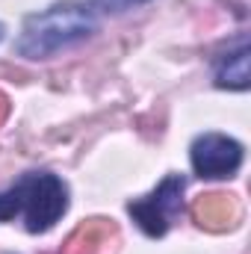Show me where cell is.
<instances>
[{
    "label": "cell",
    "mask_w": 251,
    "mask_h": 254,
    "mask_svg": "<svg viewBox=\"0 0 251 254\" xmlns=\"http://www.w3.org/2000/svg\"><path fill=\"white\" fill-rule=\"evenodd\" d=\"M95 30H98V18L89 6L57 3V6L36 12L24 21L15 51L24 60H51L65 48L86 42Z\"/></svg>",
    "instance_id": "cell-1"
},
{
    "label": "cell",
    "mask_w": 251,
    "mask_h": 254,
    "mask_svg": "<svg viewBox=\"0 0 251 254\" xmlns=\"http://www.w3.org/2000/svg\"><path fill=\"white\" fill-rule=\"evenodd\" d=\"M18 190H21V213L30 234L51 231L68 210V187L57 175H48V172L24 175L18 181Z\"/></svg>",
    "instance_id": "cell-2"
},
{
    "label": "cell",
    "mask_w": 251,
    "mask_h": 254,
    "mask_svg": "<svg viewBox=\"0 0 251 254\" xmlns=\"http://www.w3.org/2000/svg\"><path fill=\"white\" fill-rule=\"evenodd\" d=\"M184 175H169L148 198L130 201V216L139 222V228L148 237H163L172 225V219L181 213V198H184Z\"/></svg>",
    "instance_id": "cell-3"
},
{
    "label": "cell",
    "mask_w": 251,
    "mask_h": 254,
    "mask_svg": "<svg viewBox=\"0 0 251 254\" xmlns=\"http://www.w3.org/2000/svg\"><path fill=\"white\" fill-rule=\"evenodd\" d=\"M189 157L198 178H234L243 166V145L222 133H204L192 142Z\"/></svg>",
    "instance_id": "cell-4"
},
{
    "label": "cell",
    "mask_w": 251,
    "mask_h": 254,
    "mask_svg": "<svg viewBox=\"0 0 251 254\" xmlns=\"http://www.w3.org/2000/svg\"><path fill=\"white\" fill-rule=\"evenodd\" d=\"M192 216L207 231H228L240 222V204L234 195L210 192V195H201L192 201Z\"/></svg>",
    "instance_id": "cell-5"
},
{
    "label": "cell",
    "mask_w": 251,
    "mask_h": 254,
    "mask_svg": "<svg viewBox=\"0 0 251 254\" xmlns=\"http://www.w3.org/2000/svg\"><path fill=\"white\" fill-rule=\"evenodd\" d=\"M251 83L249 74V45L243 42L237 51L225 54L219 63H216V86L219 89H237V92H246Z\"/></svg>",
    "instance_id": "cell-6"
},
{
    "label": "cell",
    "mask_w": 251,
    "mask_h": 254,
    "mask_svg": "<svg viewBox=\"0 0 251 254\" xmlns=\"http://www.w3.org/2000/svg\"><path fill=\"white\" fill-rule=\"evenodd\" d=\"M113 234H116V228H113L107 219H92V222L80 225V228L68 237L63 254H95L98 246H101L104 240H110Z\"/></svg>",
    "instance_id": "cell-7"
},
{
    "label": "cell",
    "mask_w": 251,
    "mask_h": 254,
    "mask_svg": "<svg viewBox=\"0 0 251 254\" xmlns=\"http://www.w3.org/2000/svg\"><path fill=\"white\" fill-rule=\"evenodd\" d=\"M18 213H21V190L15 184L9 192H0V222H6Z\"/></svg>",
    "instance_id": "cell-8"
},
{
    "label": "cell",
    "mask_w": 251,
    "mask_h": 254,
    "mask_svg": "<svg viewBox=\"0 0 251 254\" xmlns=\"http://www.w3.org/2000/svg\"><path fill=\"white\" fill-rule=\"evenodd\" d=\"M95 3L104 9H113V12H125V9L136 6V3H145V0H95Z\"/></svg>",
    "instance_id": "cell-9"
},
{
    "label": "cell",
    "mask_w": 251,
    "mask_h": 254,
    "mask_svg": "<svg viewBox=\"0 0 251 254\" xmlns=\"http://www.w3.org/2000/svg\"><path fill=\"white\" fill-rule=\"evenodd\" d=\"M6 116H9V98H6V95H0V125L6 122Z\"/></svg>",
    "instance_id": "cell-10"
},
{
    "label": "cell",
    "mask_w": 251,
    "mask_h": 254,
    "mask_svg": "<svg viewBox=\"0 0 251 254\" xmlns=\"http://www.w3.org/2000/svg\"><path fill=\"white\" fill-rule=\"evenodd\" d=\"M0 36H3V27H0Z\"/></svg>",
    "instance_id": "cell-11"
}]
</instances>
